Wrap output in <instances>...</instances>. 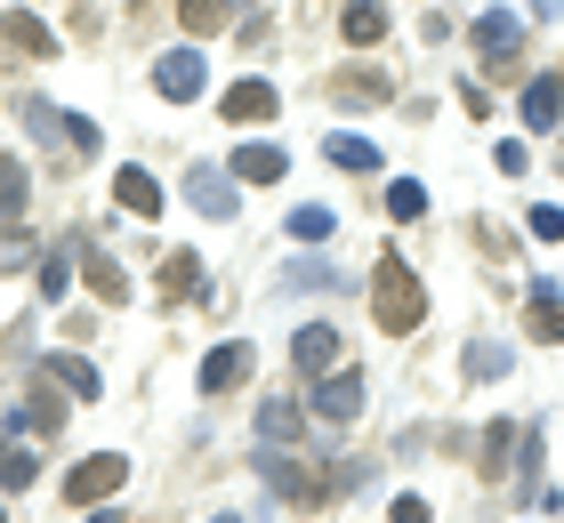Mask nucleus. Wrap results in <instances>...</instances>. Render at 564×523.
I'll list each match as a JSON object with an SVG mask.
<instances>
[{
  "label": "nucleus",
  "mask_w": 564,
  "mask_h": 523,
  "mask_svg": "<svg viewBox=\"0 0 564 523\" xmlns=\"http://www.w3.org/2000/svg\"><path fill=\"white\" fill-rule=\"evenodd\" d=\"M420 282H412V266H403V258H379L371 266V323L379 330H412L420 323Z\"/></svg>",
  "instance_id": "1"
},
{
  "label": "nucleus",
  "mask_w": 564,
  "mask_h": 523,
  "mask_svg": "<svg viewBox=\"0 0 564 523\" xmlns=\"http://www.w3.org/2000/svg\"><path fill=\"white\" fill-rule=\"evenodd\" d=\"M121 483H130V459L106 451V459H82V467L65 476V500H73V508H97V500H113Z\"/></svg>",
  "instance_id": "2"
},
{
  "label": "nucleus",
  "mask_w": 564,
  "mask_h": 523,
  "mask_svg": "<svg viewBox=\"0 0 564 523\" xmlns=\"http://www.w3.org/2000/svg\"><path fill=\"white\" fill-rule=\"evenodd\" d=\"M202 81H210V73H202V48H170V57H153V89H162L170 105H194Z\"/></svg>",
  "instance_id": "3"
},
{
  "label": "nucleus",
  "mask_w": 564,
  "mask_h": 523,
  "mask_svg": "<svg viewBox=\"0 0 564 523\" xmlns=\"http://www.w3.org/2000/svg\"><path fill=\"white\" fill-rule=\"evenodd\" d=\"M186 194H194V209H202V218H235V170H218V162H194Z\"/></svg>",
  "instance_id": "4"
},
{
  "label": "nucleus",
  "mask_w": 564,
  "mask_h": 523,
  "mask_svg": "<svg viewBox=\"0 0 564 523\" xmlns=\"http://www.w3.org/2000/svg\"><path fill=\"white\" fill-rule=\"evenodd\" d=\"M315 411L330 418V427H347V418H364V379H355V371H330V379L315 386Z\"/></svg>",
  "instance_id": "5"
},
{
  "label": "nucleus",
  "mask_w": 564,
  "mask_h": 523,
  "mask_svg": "<svg viewBox=\"0 0 564 523\" xmlns=\"http://www.w3.org/2000/svg\"><path fill=\"white\" fill-rule=\"evenodd\" d=\"M476 48H484L492 65H508V57L524 48V24L508 17V9H484V17H476Z\"/></svg>",
  "instance_id": "6"
},
{
  "label": "nucleus",
  "mask_w": 564,
  "mask_h": 523,
  "mask_svg": "<svg viewBox=\"0 0 564 523\" xmlns=\"http://www.w3.org/2000/svg\"><path fill=\"white\" fill-rule=\"evenodd\" d=\"M235 177H242V186H282V177H291V153H282V145H242Z\"/></svg>",
  "instance_id": "7"
},
{
  "label": "nucleus",
  "mask_w": 564,
  "mask_h": 523,
  "mask_svg": "<svg viewBox=\"0 0 564 523\" xmlns=\"http://www.w3.org/2000/svg\"><path fill=\"white\" fill-rule=\"evenodd\" d=\"M291 362H299V371H330V362H339V330H330V323H306L299 338H291Z\"/></svg>",
  "instance_id": "8"
},
{
  "label": "nucleus",
  "mask_w": 564,
  "mask_h": 523,
  "mask_svg": "<svg viewBox=\"0 0 564 523\" xmlns=\"http://www.w3.org/2000/svg\"><path fill=\"white\" fill-rule=\"evenodd\" d=\"M218 113H226V121H274V113H282V97H274L267 81H235Z\"/></svg>",
  "instance_id": "9"
},
{
  "label": "nucleus",
  "mask_w": 564,
  "mask_h": 523,
  "mask_svg": "<svg viewBox=\"0 0 564 523\" xmlns=\"http://www.w3.org/2000/svg\"><path fill=\"white\" fill-rule=\"evenodd\" d=\"M250 362H259L250 347H210V362H202V386H210V395H226L235 379H250Z\"/></svg>",
  "instance_id": "10"
},
{
  "label": "nucleus",
  "mask_w": 564,
  "mask_h": 523,
  "mask_svg": "<svg viewBox=\"0 0 564 523\" xmlns=\"http://www.w3.org/2000/svg\"><path fill=\"white\" fill-rule=\"evenodd\" d=\"M113 194H121V209H130V218H153V209H162V186H153V177H145L138 162L113 177Z\"/></svg>",
  "instance_id": "11"
},
{
  "label": "nucleus",
  "mask_w": 564,
  "mask_h": 523,
  "mask_svg": "<svg viewBox=\"0 0 564 523\" xmlns=\"http://www.w3.org/2000/svg\"><path fill=\"white\" fill-rule=\"evenodd\" d=\"M524 121H532V129H556V121H564V81H549V73H541V81L524 89Z\"/></svg>",
  "instance_id": "12"
},
{
  "label": "nucleus",
  "mask_w": 564,
  "mask_h": 523,
  "mask_svg": "<svg viewBox=\"0 0 564 523\" xmlns=\"http://www.w3.org/2000/svg\"><path fill=\"white\" fill-rule=\"evenodd\" d=\"M48 379H65V395H89V403H97V386H106L97 362H82V355H48Z\"/></svg>",
  "instance_id": "13"
},
{
  "label": "nucleus",
  "mask_w": 564,
  "mask_h": 523,
  "mask_svg": "<svg viewBox=\"0 0 564 523\" xmlns=\"http://www.w3.org/2000/svg\"><path fill=\"white\" fill-rule=\"evenodd\" d=\"M339 33H347V41H355V48H371V41H379V33H388V9H379V0H355V9H347V17H339Z\"/></svg>",
  "instance_id": "14"
},
{
  "label": "nucleus",
  "mask_w": 564,
  "mask_h": 523,
  "mask_svg": "<svg viewBox=\"0 0 564 523\" xmlns=\"http://www.w3.org/2000/svg\"><path fill=\"white\" fill-rule=\"evenodd\" d=\"M24 194H33L24 162H17V153H0V218H24Z\"/></svg>",
  "instance_id": "15"
},
{
  "label": "nucleus",
  "mask_w": 564,
  "mask_h": 523,
  "mask_svg": "<svg viewBox=\"0 0 564 523\" xmlns=\"http://www.w3.org/2000/svg\"><path fill=\"white\" fill-rule=\"evenodd\" d=\"M89 291L106 298V306H121V298H130V274H121L106 250H89Z\"/></svg>",
  "instance_id": "16"
},
{
  "label": "nucleus",
  "mask_w": 564,
  "mask_h": 523,
  "mask_svg": "<svg viewBox=\"0 0 564 523\" xmlns=\"http://www.w3.org/2000/svg\"><path fill=\"white\" fill-rule=\"evenodd\" d=\"M323 153H330V162H339V170H379L371 138H347V129H330V138H323Z\"/></svg>",
  "instance_id": "17"
},
{
  "label": "nucleus",
  "mask_w": 564,
  "mask_h": 523,
  "mask_svg": "<svg viewBox=\"0 0 564 523\" xmlns=\"http://www.w3.org/2000/svg\"><path fill=\"white\" fill-rule=\"evenodd\" d=\"M57 418H65L57 395H24L17 403V435H57Z\"/></svg>",
  "instance_id": "18"
},
{
  "label": "nucleus",
  "mask_w": 564,
  "mask_h": 523,
  "mask_svg": "<svg viewBox=\"0 0 564 523\" xmlns=\"http://www.w3.org/2000/svg\"><path fill=\"white\" fill-rule=\"evenodd\" d=\"M33 476H41V459L24 451V443H0V491H24Z\"/></svg>",
  "instance_id": "19"
},
{
  "label": "nucleus",
  "mask_w": 564,
  "mask_h": 523,
  "mask_svg": "<svg viewBox=\"0 0 564 523\" xmlns=\"http://www.w3.org/2000/svg\"><path fill=\"white\" fill-rule=\"evenodd\" d=\"M0 33H9L17 48H33V57H48V48H57V41H48V24H41V17H24V9H9V24H0Z\"/></svg>",
  "instance_id": "20"
},
{
  "label": "nucleus",
  "mask_w": 564,
  "mask_h": 523,
  "mask_svg": "<svg viewBox=\"0 0 564 523\" xmlns=\"http://www.w3.org/2000/svg\"><path fill=\"white\" fill-rule=\"evenodd\" d=\"M330 226H339V218H330L323 201H299V209H291V233H299V242H330Z\"/></svg>",
  "instance_id": "21"
},
{
  "label": "nucleus",
  "mask_w": 564,
  "mask_h": 523,
  "mask_svg": "<svg viewBox=\"0 0 564 523\" xmlns=\"http://www.w3.org/2000/svg\"><path fill=\"white\" fill-rule=\"evenodd\" d=\"M468 379H508V347L500 338H476L468 347Z\"/></svg>",
  "instance_id": "22"
},
{
  "label": "nucleus",
  "mask_w": 564,
  "mask_h": 523,
  "mask_svg": "<svg viewBox=\"0 0 564 523\" xmlns=\"http://www.w3.org/2000/svg\"><path fill=\"white\" fill-rule=\"evenodd\" d=\"M162 291H170V298H194V291H202V266H194V250H177V258H170Z\"/></svg>",
  "instance_id": "23"
},
{
  "label": "nucleus",
  "mask_w": 564,
  "mask_h": 523,
  "mask_svg": "<svg viewBox=\"0 0 564 523\" xmlns=\"http://www.w3.org/2000/svg\"><path fill=\"white\" fill-rule=\"evenodd\" d=\"M388 209H395V218H427V186H420V177H395V186H388Z\"/></svg>",
  "instance_id": "24"
},
{
  "label": "nucleus",
  "mask_w": 564,
  "mask_h": 523,
  "mask_svg": "<svg viewBox=\"0 0 564 523\" xmlns=\"http://www.w3.org/2000/svg\"><path fill=\"white\" fill-rule=\"evenodd\" d=\"M259 435H267V443H291V435H299V411H291V403H259Z\"/></svg>",
  "instance_id": "25"
},
{
  "label": "nucleus",
  "mask_w": 564,
  "mask_h": 523,
  "mask_svg": "<svg viewBox=\"0 0 564 523\" xmlns=\"http://www.w3.org/2000/svg\"><path fill=\"white\" fill-rule=\"evenodd\" d=\"M524 226H532V242H564V209H556V201H532Z\"/></svg>",
  "instance_id": "26"
},
{
  "label": "nucleus",
  "mask_w": 564,
  "mask_h": 523,
  "mask_svg": "<svg viewBox=\"0 0 564 523\" xmlns=\"http://www.w3.org/2000/svg\"><path fill=\"white\" fill-rule=\"evenodd\" d=\"M65 138H73V145H82V153H97V145H106V129H97L89 113H65Z\"/></svg>",
  "instance_id": "27"
},
{
  "label": "nucleus",
  "mask_w": 564,
  "mask_h": 523,
  "mask_svg": "<svg viewBox=\"0 0 564 523\" xmlns=\"http://www.w3.org/2000/svg\"><path fill=\"white\" fill-rule=\"evenodd\" d=\"M532 330H541V338H564V306H556V298H532Z\"/></svg>",
  "instance_id": "28"
},
{
  "label": "nucleus",
  "mask_w": 564,
  "mask_h": 523,
  "mask_svg": "<svg viewBox=\"0 0 564 523\" xmlns=\"http://www.w3.org/2000/svg\"><path fill=\"white\" fill-rule=\"evenodd\" d=\"M492 162H500V177H524V162H532V153H524V138H500V153H492Z\"/></svg>",
  "instance_id": "29"
},
{
  "label": "nucleus",
  "mask_w": 564,
  "mask_h": 523,
  "mask_svg": "<svg viewBox=\"0 0 564 523\" xmlns=\"http://www.w3.org/2000/svg\"><path fill=\"white\" fill-rule=\"evenodd\" d=\"M65 258H73V250H65ZM65 258H48V266H41V291H48V298H65V282H73Z\"/></svg>",
  "instance_id": "30"
},
{
  "label": "nucleus",
  "mask_w": 564,
  "mask_h": 523,
  "mask_svg": "<svg viewBox=\"0 0 564 523\" xmlns=\"http://www.w3.org/2000/svg\"><path fill=\"white\" fill-rule=\"evenodd\" d=\"M24 258H33V242H17V233H0V274H17Z\"/></svg>",
  "instance_id": "31"
},
{
  "label": "nucleus",
  "mask_w": 564,
  "mask_h": 523,
  "mask_svg": "<svg viewBox=\"0 0 564 523\" xmlns=\"http://www.w3.org/2000/svg\"><path fill=\"white\" fill-rule=\"evenodd\" d=\"M218 24V0H186V33H210Z\"/></svg>",
  "instance_id": "32"
},
{
  "label": "nucleus",
  "mask_w": 564,
  "mask_h": 523,
  "mask_svg": "<svg viewBox=\"0 0 564 523\" xmlns=\"http://www.w3.org/2000/svg\"><path fill=\"white\" fill-rule=\"evenodd\" d=\"M395 523H435V515H427L420 500H395Z\"/></svg>",
  "instance_id": "33"
},
{
  "label": "nucleus",
  "mask_w": 564,
  "mask_h": 523,
  "mask_svg": "<svg viewBox=\"0 0 564 523\" xmlns=\"http://www.w3.org/2000/svg\"><path fill=\"white\" fill-rule=\"evenodd\" d=\"M532 9H541V17H564V0H532Z\"/></svg>",
  "instance_id": "34"
},
{
  "label": "nucleus",
  "mask_w": 564,
  "mask_h": 523,
  "mask_svg": "<svg viewBox=\"0 0 564 523\" xmlns=\"http://www.w3.org/2000/svg\"><path fill=\"white\" fill-rule=\"evenodd\" d=\"M210 523H242V515H210Z\"/></svg>",
  "instance_id": "35"
},
{
  "label": "nucleus",
  "mask_w": 564,
  "mask_h": 523,
  "mask_svg": "<svg viewBox=\"0 0 564 523\" xmlns=\"http://www.w3.org/2000/svg\"><path fill=\"white\" fill-rule=\"evenodd\" d=\"M0 523H9V515H0Z\"/></svg>",
  "instance_id": "36"
}]
</instances>
